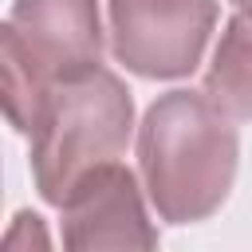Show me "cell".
<instances>
[{
	"label": "cell",
	"instance_id": "6da1fadb",
	"mask_svg": "<svg viewBox=\"0 0 252 252\" xmlns=\"http://www.w3.org/2000/svg\"><path fill=\"white\" fill-rule=\"evenodd\" d=\"M138 165L154 213L165 224L209 220L236 181L240 134L209 91H165L138 126Z\"/></svg>",
	"mask_w": 252,
	"mask_h": 252
},
{
	"label": "cell",
	"instance_id": "7a4b0ae2",
	"mask_svg": "<svg viewBox=\"0 0 252 252\" xmlns=\"http://www.w3.org/2000/svg\"><path fill=\"white\" fill-rule=\"evenodd\" d=\"M134 130V98L126 83L91 63L55 79L32 122V181L47 205L71 193V185L102 161H118Z\"/></svg>",
	"mask_w": 252,
	"mask_h": 252
},
{
	"label": "cell",
	"instance_id": "3957f363",
	"mask_svg": "<svg viewBox=\"0 0 252 252\" xmlns=\"http://www.w3.org/2000/svg\"><path fill=\"white\" fill-rule=\"evenodd\" d=\"M110 51L142 79H185L197 71L217 28V0H106Z\"/></svg>",
	"mask_w": 252,
	"mask_h": 252
},
{
	"label": "cell",
	"instance_id": "277c9868",
	"mask_svg": "<svg viewBox=\"0 0 252 252\" xmlns=\"http://www.w3.org/2000/svg\"><path fill=\"white\" fill-rule=\"evenodd\" d=\"M138 177L122 161H102L83 173L59 201L63 244L71 252L98 248H158V228L146 213Z\"/></svg>",
	"mask_w": 252,
	"mask_h": 252
},
{
	"label": "cell",
	"instance_id": "5b68a950",
	"mask_svg": "<svg viewBox=\"0 0 252 252\" xmlns=\"http://www.w3.org/2000/svg\"><path fill=\"white\" fill-rule=\"evenodd\" d=\"M0 35L24 51L43 83L102 59L98 0H12Z\"/></svg>",
	"mask_w": 252,
	"mask_h": 252
},
{
	"label": "cell",
	"instance_id": "8992f818",
	"mask_svg": "<svg viewBox=\"0 0 252 252\" xmlns=\"http://www.w3.org/2000/svg\"><path fill=\"white\" fill-rule=\"evenodd\" d=\"M205 91L232 114L252 122V12L240 8L213 51V63L205 71Z\"/></svg>",
	"mask_w": 252,
	"mask_h": 252
},
{
	"label": "cell",
	"instance_id": "52a82bcc",
	"mask_svg": "<svg viewBox=\"0 0 252 252\" xmlns=\"http://www.w3.org/2000/svg\"><path fill=\"white\" fill-rule=\"evenodd\" d=\"M232 4H236V8H248V12H252V0H232Z\"/></svg>",
	"mask_w": 252,
	"mask_h": 252
}]
</instances>
